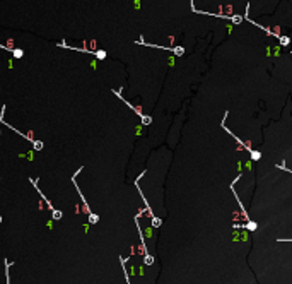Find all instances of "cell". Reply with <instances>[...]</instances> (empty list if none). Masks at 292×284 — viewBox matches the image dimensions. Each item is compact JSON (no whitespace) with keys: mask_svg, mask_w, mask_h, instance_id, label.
<instances>
[{"mask_svg":"<svg viewBox=\"0 0 292 284\" xmlns=\"http://www.w3.org/2000/svg\"><path fill=\"white\" fill-rule=\"evenodd\" d=\"M143 262L147 263V265H150V263L154 262V258H152V257H150V255H145V258H143Z\"/></svg>","mask_w":292,"mask_h":284,"instance_id":"8","label":"cell"},{"mask_svg":"<svg viewBox=\"0 0 292 284\" xmlns=\"http://www.w3.org/2000/svg\"><path fill=\"white\" fill-rule=\"evenodd\" d=\"M97 221H99V216H97V214H92V212H91V214H89V222H91V224H96Z\"/></svg>","mask_w":292,"mask_h":284,"instance_id":"4","label":"cell"},{"mask_svg":"<svg viewBox=\"0 0 292 284\" xmlns=\"http://www.w3.org/2000/svg\"><path fill=\"white\" fill-rule=\"evenodd\" d=\"M0 222H2V216H0Z\"/></svg>","mask_w":292,"mask_h":284,"instance_id":"9","label":"cell"},{"mask_svg":"<svg viewBox=\"0 0 292 284\" xmlns=\"http://www.w3.org/2000/svg\"><path fill=\"white\" fill-rule=\"evenodd\" d=\"M140 118H142V123L143 125H149L150 123V117H147V115H142Z\"/></svg>","mask_w":292,"mask_h":284,"instance_id":"6","label":"cell"},{"mask_svg":"<svg viewBox=\"0 0 292 284\" xmlns=\"http://www.w3.org/2000/svg\"><path fill=\"white\" fill-rule=\"evenodd\" d=\"M94 55H96L97 60H104V58H106V51H104V50H97V51H94Z\"/></svg>","mask_w":292,"mask_h":284,"instance_id":"2","label":"cell"},{"mask_svg":"<svg viewBox=\"0 0 292 284\" xmlns=\"http://www.w3.org/2000/svg\"><path fill=\"white\" fill-rule=\"evenodd\" d=\"M31 181H33V183H34V188H36V190H38V192H40V187H38V185H36V180H31ZM40 194H41V192H40ZM41 199H43V200L46 202V205H48V207H50V211H51V217H53L55 221H60V219H61V216H63V214H61V211H58V209H55L53 205H51V204H50V200H48V199H46V197H45V195H43V194H41Z\"/></svg>","mask_w":292,"mask_h":284,"instance_id":"1","label":"cell"},{"mask_svg":"<svg viewBox=\"0 0 292 284\" xmlns=\"http://www.w3.org/2000/svg\"><path fill=\"white\" fill-rule=\"evenodd\" d=\"M0 132H2V130H0Z\"/></svg>","mask_w":292,"mask_h":284,"instance_id":"10","label":"cell"},{"mask_svg":"<svg viewBox=\"0 0 292 284\" xmlns=\"http://www.w3.org/2000/svg\"><path fill=\"white\" fill-rule=\"evenodd\" d=\"M43 147H45V144H43L41 140H34V142H33V149H34V151H41Z\"/></svg>","mask_w":292,"mask_h":284,"instance_id":"3","label":"cell"},{"mask_svg":"<svg viewBox=\"0 0 292 284\" xmlns=\"http://www.w3.org/2000/svg\"><path fill=\"white\" fill-rule=\"evenodd\" d=\"M152 226H154V228L161 226V219H157V217H152Z\"/></svg>","mask_w":292,"mask_h":284,"instance_id":"7","label":"cell"},{"mask_svg":"<svg viewBox=\"0 0 292 284\" xmlns=\"http://www.w3.org/2000/svg\"><path fill=\"white\" fill-rule=\"evenodd\" d=\"M12 55L15 57V58H22L24 51H22V50H19V48H14V50H12Z\"/></svg>","mask_w":292,"mask_h":284,"instance_id":"5","label":"cell"}]
</instances>
